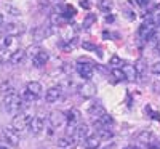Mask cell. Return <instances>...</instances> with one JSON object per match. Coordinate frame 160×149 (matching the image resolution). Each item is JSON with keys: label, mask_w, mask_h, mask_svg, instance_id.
I'll use <instances>...</instances> for the list:
<instances>
[{"label": "cell", "mask_w": 160, "mask_h": 149, "mask_svg": "<svg viewBox=\"0 0 160 149\" xmlns=\"http://www.w3.org/2000/svg\"><path fill=\"white\" fill-rule=\"evenodd\" d=\"M22 100L21 96H18L16 93H8L7 96L3 98V109L8 112V114H18L22 107Z\"/></svg>", "instance_id": "1"}, {"label": "cell", "mask_w": 160, "mask_h": 149, "mask_svg": "<svg viewBox=\"0 0 160 149\" xmlns=\"http://www.w3.org/2000/svg\"><path fill=\"white\" fill-rule=\"evenodd\" d=\"M155 31H157V24L152 23V18H149V19L138 29V34H139V39H142V40H146V42H148V40H151V39L155 37Z\"/></svg>", "instance_id": "2"}, {"label": "cell", "mask_w": 160, "mask_h": 149, "mask_svg": "<svg viewBox=\"0 0 160 149\" xmlns=\"http://www.w3.org/2000/svg\"><path fill=\"white\" fill-rule=\"evenodd\" d=\"M32 120V116L29 112H18V116L13 119V128H15L16 131H22L26 128H29V124Z\"/></svg>", "instance_id": "3"}, {"label": "cell", "mask_w": 160, "mask_h": 149, "mask_svg": "<svg viewBox=\"0 0 160 149\" xmlns=\"http://www.w3.org/2000/svg\"><path fill=\"white\" fill-rule=\"evenodd\" d=\"M75 71L78 72V75L85 79V80H90L93 77V67L91 64H88V61H82V59H78V64L75 66Z\"/></svg>", "instance_id": "4"}, {"label": "cell", "mask_w": 160, "mask_h": 149, "mask_svg": "<svg viewBox=\"0 0 160 149\" xmlns=\"http://www.w3.org/2000/svg\"><path fill=\"white\" fill-rule=\"evenodd\" d=\"M78 93H80V96H82V98L90 100V98H93L96 95V85L93 82H90V80H87L83 85L78 87Z\"/></svg>", "instance_id": "5"}, {"label": "cell", "mask_w": 160, "mask_h": 149, "mask_svg": "<svg viewBox=\"0 0 160 149\" xmlns=\"http://www.w3.org/2000/svg\"><path fill=\"white\" fill-rule=\"evenodd\" d=\"M2 135H3V140H5L7 144H10V146H18L19 144V133L15 128H5Z\"/></svg>", "instance_id": "6"}, {"label": "cell", "mask_w": 160, "mask_h": 149, "mask_svg": "<svg viewBox=\"0 0 160 149\" xmlns=\"http://www.w3.org/2000/svg\"><path fill=\"white\" fill-rule=\"evenodd\" d=\"M53 34V29L51 28H48V26H40V28H35L34 31H32V35H34V40L38 44V42H42L43 39H47V37H50Z\"/></svg>", "instance_id": "7"}, {"label": "cell", "mask_w": 160, "mask_h": 149, "mask_svg": "<svg viewBox=\"0 0 160 149\" xmlns=\"http://www.w3.org/2000/svg\"><path fill=\"white\" fill-rule=\"evenodd\" d=\"M87 136H90V127H88L87 124L78 122L77 128H75V133H74V140L78 143V141H83Z\"/></svg>", "instance_id": "8"}, {"label": "cell", "mask_w": 160, "mask_h": 149, "mask_svg": "<svg viewBox=\"0 0 160 149\" xmlns=\"http://www.w3.org/2000/svg\"><path fill=\"white\" fill-rule=\"evenodd\" d=\"M66 124V116L59 111H53L50 114V125L53 128H61Z\"/></svg>", "instance_id": "9"}, {"label": "cell", "mask_w": 160, "mask_h": 149, "mask_svg": "<svg viewBox=\"0 0 160 149\" xmlns=\"http://www.w3.org/2000/svg\"><path fill=\"white\" fill-rule=\"evenodd\" d=\"M62 96V90L59 87H51L50 90H47L45 93V100L47 103H58Z\"/></svg>", "instance_id": "10"}, {"label": "cell", "mask_w": 160, "mask_h": 149, "mask_svg": "<svg viewBox=\"0 0 160 149\" xmlns=\"http://www.w3.org/2000/svg\"><path fill=\"white\" fill-rule=\"evenodd\" d=\"M104 114H108L106 112V109H104V106L101 104V103H93L90 107H88V116L95 120V119H99L101 116H104Z\"/></svg>", "instance_id": "11"}, {"label": "cell", "mask_w": 160, "mask_h": 149, "mask_svg": "<svg viewBox=\"0 0 160 149\" xmlns=\"http://www.w3.org/2000/svg\"><path fill=\"white\" fill-rule=\"evenodd\" d=\"M45 128V124H43V119L42 117H32L31 124H29V130L32 135H40Z\"/></svg>", "instance_id": "12"}, {"label": "cell", "mask_w": 160, "mask_h": 149, "mask_svg": "<svg viewBox=\"0 0 160 149\" xmlns=\"http://www.w3.org/2000/svg\"><path fill=\"white\" fill-rule=\"evenodd\" d=\"M48 53L42 48V50H40L38 53H37V55L32 58V64L35 66V67H43L45 64H47V61H48Z\"/></svg>", "instance_id": "13"}, {"label": "cell", "mask_w": 160, "mask_h": 149, "mask_svg": "<svg viewBox=\"0 0 160 149\" xmlns=\"http://www.w3.org/2000/svg\"><path fill=\"white\" fill-rule=\"evenodd\" d=\"M122 72L125 74V79H127V80H131V82L139 77L133 64H125V63H123V64H122Z\"/></svg>", "instance_id": "14"}, {"label": "cell", "mask_w": 160, "mask_h": 149, "mask_svg": "<svg viewBox=\"0 0 160 149\" xmlns=\"http://www.w3.org/2000/svg\"><path fill=\"white\" fill-rule=\"evenodd\" d=\"M66 120H68V124H78V122H82V114L78 109H69L66 114Z\"/></svg>", "instance_id": "15"}, {"label": "cell", "mask_w": 160, "mask_h": 149, "mask_svg": "<svg viewBox=\"0 0 160 149\" xmlns=\"http://www.w3.org/2000/svg\"><path fill=\"white\" fill-rule=\"evenodd\" d=\"M138 141L141 144H152L155 141V136H154V133L152 131H148V130H144L138 135Z\"/></svg>", "instance_id": "16"}, {"label": "cell", "mask_w": 160, "mask_h": 149, "mask_svg": "<svg viewBox=\"0 0 160 149\" xmlns=\"http://www.w3.org/2000/svg\"><path fill=\"white\" fill-rule=\"evenodd\" d=\"M26 58V51L21 50V48H16L15 51L11 53V56H10V63L11 64H21Z\"/></svg>", "instance_id": "17"}, {"label": "cell", "mask_w": 160, "mask_h": 149, "mask_svg": "<svg viewBox=\"0 0 160 149\" xmlns=\"http://www.w3.org/2000/svg\"><path fill=\"white\" fill-rule=\"evenodd\" d=\"M75 146H77V141L72 136H66V138H61L58 141V147L59 149H74Z\"/></svg>", "instance_id": "18"}, {"label": "cell", "mask_w": 160, "mask_h": 149, "mask_svg": "<svg viewBox=\"0 0 160 149\" xmlns=\"http://www.w3.org/2000/svg\"><path fill=\"white\" fill-rule=\"evenodd\" d=\"M96 136H98L99 140L108 141V140H112V138H114V131H112L109 127H101V128H98V131H96Z\"/></svg>", "instance_id": "19"}, {"label": "cell", "mask_w": 160, "mask_h": 149, "mask_svg": "<svg viewBox=\"0 0 160 149\" xmlns=\"http://www.w3.org/2000/svg\"><path fill=\"white\" fill-rule=\"evenodd\" d=\"M5 31H7V35H18V34L24 32V28H22V24L10 23V24L5 26Z\"/></svg>", "instance_id": "20"}, {"label": "cell", "mask_w": 160, "mask_h": 149, "mask_svg": "<svg viewBox=\"0 0 160 149\" xmlns=\"http://www.w3.org/2000/svg\"><path fill=\"white\" fill-rule=\"evenodd\" d=\"M99 143H101V140L96 136V135H95V136H87L83 140V147L85 149H98Z\"/></svg>", "instance_id": "21"}, {"label": "cell", "mask_w": 160, "mask_h": 149, "mask_svg": "<svg viewBox=\"0 0 160 149\" xmlns=\"http://www.w3.org/2000/svg\"><path fill=\"white\" fill-rule=\"evenodd\" d=\"M26 90H29L31 93H34V95H37V96H40L43 88H42V84H40V82H29L28 87H26Z\"/></svg>", "instance_id": "22"}, {"label": "cell", "mask_w": 160, "mask_h": 149, "mask_svg": "<svg viewBox=\"0 0 160 149\" xmlns=\"http://www.w3.org/2000/svg\"><path fill=\"white\" fill-rule=\"evenodd\" d=\"M21 100L26 101V103H34V101L38 100V96H37V95H34V93H31L29 90H24L21 93Z\"/></svg>", "instance_id": "23"}, {"label": "cell", "mask_w": 160, "mask_h": 149, "mask_svg": "<svg viewBox=\"0 0 160 149\" xmlns=\"http://www.w3.org/2000/svg\"><path fill=\"white\" fill-rule=\"evenodd\" d=\"M50 21H51V26H61L66 21V18L61 15V13H53V15L50 16Z\"/></svg>", "instance_id": "24"}, {"label": "cell", "mask_w": 160, "mask_h": 149, "mask_svg": "<svg viewBox=\"0 0 160 149\" xmlns=\"http://www.w3.org/2000/svg\"><path fill=\"white\" fill-rule=\"evenodd\" d=\"M112 0H98V8L101 11H109L112 8Z\"/></svg>", "instance_id": "25"}, {"label": "cell", "mask_w": 160, "mask_h": 149, "mask_svg": "<svg viewBox=\"0 0 160 149\" xmlns=\"http://www.w3.org/2000/svg\"><path fill=\"white\" fill-rule=\"evenodd\" d=\"M61 15L68 19V18H72L75 16V8L72 5H64V13H61Z\"/></svg>", "instance_id": "26"}, {"label": "cell", "mask_w": 160, "mask_h": 149, "mask_svg": "<svg viewBox=\"0 0 160 149\" xmlns=\"http://www.w3.org/2000/svg\"><path fill=\"white\" fill-rule=\"evenodd\" d=\"M40 50H42V48H40V47H38L37 44H35V45H31V47H29L28 50H26V56H29V58L32 59V58H34V56L37 55V53H38Z\"/></svg>", "instance_id": "27"}, {"label": "cell", "mask_w": 160, "mask_h": 149, "mask_svg": "<svg viewBox=\"0 0 160 149\" xmlns=\"http://www.w3.org/2000/svg\"><path fill=\"white\" fill-rule=\"evenodd\" d=\"M93 23H96V15H95V13H88V15L85 16V19H83V26L88 29Z\"/></svg>", "instance_id": "28"}, {"label": "cell", "mask_w": 160, "mask_h": 149, "mask_svg": "<svg viewBox=\"0 0 160 149\" xmlns=\"http://www.w3.org/2000/svg\"><path fill=\"white\" fill-rule=\"evenodd\" d=\"M11 53L13 51H10L8 48H2V50H0V61H2V63H5V61H10V56H11Z\"/></svg>", "instance_id": "29"}, {"label": "cell", "mask_w": 160, "mask_h": 149, "mask_svg": "<svg viewBox=\"0 0 160 149\" xmlns=\"http://www.w3.org/2000/svg\"><path fill=\"white\" fill-rule=\"evenodd\" d=\"M135 69H136L138 75H142V74L146 72V64H144V61H142V59H138V61H136Z\"/></svg>", "instance_id": "30"}, {"label": "cell", "mask_w": 160, "mask_h": 149, "mask_svg": "<svg viewBox=\"0 0 160 149\" xmlns=\"http://www.w3.org/2000/svg\"><path fill=\"white\" fill-rule=\"evenodd\" d=\"M15 44H16V37L15 35H7L3 39V47L5 48H10L11 45H15Z\"/></svg>", "instance_id": "31"}, {"label": "cell", "mask_w": 160, "mask_h": 149, "mask_svg": "<svg viewBox=\"0 0 160 149\" xmlns=\"http://www.w3.org/2000/svg\"><path fill=\"white\" fill-rule=\"evenodd\" d=\"M112 75L117 80H125V74L122 72V69H117V67H115V69H112Z\"/></svg>", "instance_id": "32"}, {"label": "cell", "mask_w": 160, "mask_h": 149, "mask_svg": "<svg viewBox=\"0 0 160 149\" xmlns=\"http://www.w3.org/2000/svg\"><path fill=\"white\" fill-rule=\"evenodd\" d=\"M5 11L7 13H10V15H13V16H18L19 15V10L18 8H15V7H11V5H5Z\"/></svg>", "instance_id": "33"}, {"label": "cell", "mask_w": 160, "mask_h": 149, "mask_svg": "<svg viewBox=\"0 0 160 149\" xmlns=\"http://www.w3.org/2000/svg\"><path fill=\"white\" fill-rule=\"evenodd\" d=\"M149 71H151L152 74H157V75H160V61H157V63H152V64H151V67H149Z\"/></svg>", "instance_id": "34"}, {"label": "cell", "mask_w": 160, "mask_h": 149, "mask_svg": "<svg viewBox=\"0 0 160 149\" xmlns=\"http://www.w3.org/2000/svg\"><path fill=\"white\" fill-rule=\"evenodd\" d=\"M82 47H83V50L95 51V53H96V50H98V47H96L95 44H91V42H83V44H82Z\"/></svg>", "instance_id": "35"}, {"label": "cell", "mask_w": 160, "mask_h": 149, "mask_svg": "<svg viewBox=\"0 0 160 149\" xmlns=\"http://www.w3.org/2000/svg\"><path fill=\"white\" fill-rule=\"evenodd\" d=\"M111 64L117 67V66H122V64H123V61H122V59H120L118 56H112V59H111Z\"/></svg>", "instance_id": "36"}, {"label": "cell", "mask_w": 160, "mask_h": 149, "mask_svg": "<svg viewBox=\"0 0 160 149\" xmlns=\"http://www.w3.org/2000/svg\"><path fill=\"white\" fill-rule=\"evenodd\" d=\"M80 7H82V8H85V10H90L91 3L88 2V0H80Z\"/></svg>", "instance_id": "37"}, {"label": "cell", "mask_w": 160, "mask_h": 149, "mask_svg": "<svg viewBox=\"0 0 160 149\" xmlns=\"http://www.w3.org/2000/svg\"><path fill=\"white\" fill-rule=\"evenodd\" d=\"M149 2H151V0H138V5H141V7H148Z\"/></svg>", "instance_id": "38"}, {"label": "cell", "mask_w": 160, "mask_h": 149, "mask_svg": "<svg viewBox=\"0 0 160 149\" xmlns=\"http://www.w3.org/2000/svg\"><path fill=\"white\" fill-rule=\"evenodd\" d=\"M146 149H160V146L155 144V143H152V144H148V147H146Z\"/></svg>", "instance_id": "39"}, {"label": "cell", "mask_w": 160, "mask_h": 149, "mask_svg": "<svg viewBox=\"0 0 160 149\" xmlns=\"http://www.w3.org/2000/svg\"><path fill=\"white\" fill-rule=\"evenodd\" d=\"M5 26V18H3V15H0V28H3Z\"/></svg>", "instance_id": "40"}, {"label": "cell", "mask_w": 160, "mask_h": 149, "mask_svg": "<svg viewBox=\"0 0 160 149\" xmlns=\"http://www.w3.org/2000/svg\"><path fill=\"white\" fill-rule=\"evenodd\" d=\"M114 21H115L114 16H106V23H114Z\"/></svg>", "instance_id": "41"}, {"label": "cell", "mask_w": 160, "mask_h": 149, "mask_svg": "<svg viewBox=\"0 0 160 149\" xmlns=\"http://www.w3.org/2000/svg\"><path fill=\"white\" fill-rule=\"evenodd\" d=\"M102 37H104V39H108V37H111V34H109V32H106V31H104V32H102Z\"/></svg>", "instance_id": "42"}, {"label": "cell", "mask_w": 160, "mask_h": 149, "mask_svg": "<svg viewBox=\"0 0 160 149\" xmlns=\"http://www.w3.org/2000/svg\"><path fill=\"white\" fill-rule=\"evenodd\" d=\"M127 16H128L130 19H133V18H135V16H133V15H131V11H127Z\"/></svg>", "instance_id": "43"}, {"label": "cell", "mask_w": 160, "mask_h": 149, "mask_svg": "<svg viewBox=\"0 0 160 149\" xmlns=\"http://www.w3.org/2000/svg\"><path fill=\"white\" fill-rule=\"evenodd\" d=\"M125 149H133V147H125Z\"/></svg>", "instance_id": "44"}, {"label": "cell", "mask_w": 160, "mask_h": 149, "mask_svg": "<svg viewBox=\"0 0 160 149\" xmlns=\"http://www.w3.org/2000/svg\"><path fill=\"white\" fill-rule=\"evenodd\" d=\"M104 149H109V147H104Z\"/></svg>", "instance_id": "45"}]
</instances>
